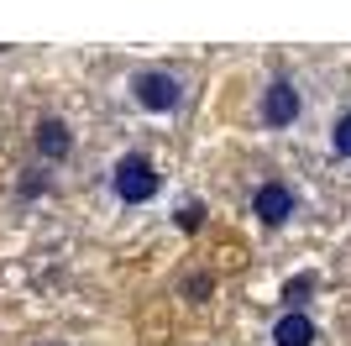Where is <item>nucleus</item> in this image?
I'll list each match as a JSON object with an SVG mask.
<instances>
[{"label":"nucleus","instance_id":"1","mask_svg":"<svg viewBox=\"0 0 351 346\" xmlns=\"http://www.w3.org/2000/svg\"><path fill=\"white\" fill-rule=\"evenodd\" d=\"M132 100L142 105V111H152V115H168V111L184 105V79L168 73V69H142L132 79Z\"/></svg>","mask_w":351,"mask_h":346},{"label":"nucleus","instance_id":"2","mask_svg":"<svg viewBox=\"0 0 351 346\" xmlns=\"http://www.w3.org/2000/svg\"><path fill=\"white\" fill-rule=\"evenodd\" d=\"M110 184H116L121 205H147L158 194V168H152V158H142V152H126V158L116 163V173H110Z\"/></svg>","mask_w":351,"mask_h":346},{"label":"nucleus","instance_id":"3","mask_svg":"<svg viewBox=\"0 0 351 346\" xmlns=\"http://www.w3.org/2000/svg\"><path fill=\"white\" fill-rule=\"evenodd\" d=\"M299 115H304V89L293 84V79H273V84L263 89V126L283 131V126H293Z\"/></svg>","mask_w":351,"mask_h":346},{"label":"nucleus","instance_id":"4","mask_svg":"<svg viewBox=\"0 0 351 346\" xmlns=\"http://www.w3.org/2000/svg\"><path fill=\"white\" fill-rule=\"evenodd\" d=\"M252 216L263 220V226H283L293 216V189L289 184H263L252 194Z\"/></svg>","mask_w":351,"mask_h":346},{"label":"nucleus","instance_id":"5","mask_svg":"<svg viewBox=\"0 0 351 346\" xmlns=\"http://www.w3.org/2000/svg\"><path fill=\"white\" fill-rule=\"evenodd\" d=\"M69 147H73L69 126H63L58 115H47L43 126H37V152H43V158H69Z\"/></svg>","mask_w":351,"mask_h":346},{"label":"nucleus","instance_id":"6","mask_svg":"<svg viewBox=\"0 0 351 346\" xmlns=\"http://www.w3.org/2000/svg\"><path fill=\"white\" fill-rule=\"evenodd\" d=\"M273 346H315V320L309 315H283L273 325Z\"/></svg>","mask_w":351,"mask_h":346},{"label":"nucleus","instance_id":"7","mask_svg":"<svg viewBox=\"0 0 351 346\" xmlns=\"http://www.w3.org/2000/svg\"><path fill=\"white\" fill-rule=\"evenodd\" d=\"M330 152H336V158H351V111H341L336 126H330Z\"/></svg>","mask_w":351,"mask_h":346},{"label":"nucleus","instance_id":"8","mask_svg":"<svg viewBox=\"0 0 351 346\" xmlns=\"http://www.w3.org/2000/svg\"><path fill=\"white\" fill-rule=\"evenodd\" d=\"M199 220H205V210H199V205H184V216H178V226H184V231H199Z\"/></svg>","mask_w":351,"mask_h":346},{"label":"nucleus","instance_id":"9","mask_svg":"<svg viewBox=\"0 0 351 346\" xmlns=\"http://www.w3.org/2000/svg\"><path fill=\"white\" fill-rule=\"evenodd\" d=\"M309 288H315V278H309V273L304 278H289V299H299V294H309Z\"/></svg>","mask_w":351,"mask_h":346}]
</instances>
